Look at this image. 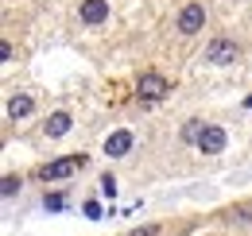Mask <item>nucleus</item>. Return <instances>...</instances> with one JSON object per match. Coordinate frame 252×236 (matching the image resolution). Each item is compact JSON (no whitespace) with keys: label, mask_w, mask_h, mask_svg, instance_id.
<instances>
[{"label":"nucleus","mask_w":252,"mask_h":236,"mask_svg":"<svg viewBox=\"0 0 252 236\" xmlns=\"http://www.w3.org/2000/svg\"><path fill=\"white\" fill-rule=\"evenodd\" d=\"M132 144H136V140H132V132H113V136L105 140V155H109V159H121V155L132 151Z\"/></svg>","instance_id":"nucleus-6"},{"label":"nucleus","mask_w":252,"mask_h":236,"mask_svg":"<svg viewBox=\"0 0 252 236\" xmlns=\"http://www.w3.org/2000/svg\"><path fill=\"white\" fill-rule=\"evenodd\" d=\"M132 236H156V225H148V229H136Z\"/></svg>","instance_id":"nucleus-14"},{"label":"nucleus","mask_w":252,"mask_h":236,"mask_svg":"<svg viewBox=\"0 0 252 236\" xmlns=\"http://www.w3.org/2000/svg\"><path fill=\"white\" fill-rule=\"evenodd\" d=\"M171 93V82L163 78V74H144L140 82H136V97H140V105H156Z\"/></svg>","instance_id":"nucleus-2"},{"label":"nucleus","mask_w":252,"mask_h":236,"mask_svg":"<svg viewBox=\"0 0 252 236\" xmlns=\"http://www.w3.org/2000/svg\"><path fill=\"white\" fill-rule=\"evenodd\" d=\"M70 124H74V120H70V113H66V109H59V113H51V117H47L43 132L59 140V136H66V132H70Z\"/></svg>","instance_id":"nucleus-7"},{"label":"nucleus","mask_w":252,"mask_h":236,"mask_svg":"<svg viewBox=\"0 0 252 236\" xmlns=\"http://www.w3.org/2000/svg\"><path fill=\"white\" fill-rule=\"evenodd\" d=\"M32 109H35V101L28 97V93H16V97H8V117H12V120L32 117Z\"/></svg>","instance_id":"nucleus-9"},{"label":"nucleus","mask_w":252,"mask_h":236,"mask_svg":"<svg viewBox=\"0 0 252 236\" xmlns=\"http://www.w3.org/2000/svg\"><path fill=\"white\" fill-rule=\"evenodd\" d=\"M225 144H229V132H225V128H218V124H210V128L202 132V140H198V148L206 151V155H221V151H225Z\"/></svg>","instance_id":"nucleus-5"},{"label":"nucleus","mask_w":252,"mask_h":236,"mask_svg":"<svg viewBox=\"0 0 252 236\" xmlns=\"http://www.w3.org/2000/svg\"><path fill=\"white\" fill-rule=\"evenodd\" d=\"M206 62H210V66H229V62H237V43H233V39H214V43L206 47Z\"/></svg>","instance_id":"nucleus-3"},{"label":"nucleus","mask_w":252,"mask_h":236,"mask_svg":"<svg viewBox=\"0 0 252 236\" xmlns=\"http://www.w3.org/2000/svg\"><path fill=\"white\" fill-rule=\"evenodd\" d=\"M43 209H47V213H63L66 198H63V194H47V198H43Z\"/></svg>","instance_id":"nucleus-10"},{"label":"nucleus","mask_w":252,"mask_h":236,"mask_svg":"<svg viewBox=\"0 0 252 236\" xmlns=\"http://www.w3.org/2000/svg\"><path fill=\"white\" fill-rule=\"evenodd\" d=\"M101 190H105V194H117V182H113V175L101 178Z\"/></svg>","instance_id":"nucleus-12"},{"label":"nucleus","mask_w":252,"mask_h":236,"mask_svg":"<svg viewBox=\"0 0 252 236\" xmlns=\"http://www.w3.org/2000/svg\"><path fill=\"white\" fill-rule=\"evenodd\" d=\"M202 24H206V8L202 4H187L179 12V35H198Z\"/></svg>","instance_id":"nucleus-4"},{"label":"nucleus","mask_w":252,"mask_h":236,"mask_svg":"<svg viewBox=\"0 0 252 236\" xmlns=\"http://www.w3.org/2000/svg\"><path fill=\"white\" fill-rule=\"evenodd\" d=\"M86 217H101V206H97V202H86Z\"/></svg>","instance_id":"nucleus-13"},{"label":"nucleus","mask_w":252,"mask_h":236,"mask_svg":"<svg viewBox=\"0 0 252 236\" xmlns=\"http://www.w3.org/2000/svg\"><path fill=\"white\" fill-rule=\"evenodd\" d=\"M86 163H90L86 155H63V159H55V163H47V167L39 171V178H43V182H63V178L78 175V171H82Z\"/></svg>","instance_id":"nucleus-1"},{"label":"nucleus","mask_w":252,"mask_h":236,"mask_svg":"<svg viewBox=\"0 0 252 236\" xmlns=\"http://www.w3.org/2000/svg\"><path fill=\"white\" fill-rule=\"evenodd\" d=\"M0 194H4V198H16V194H20V178H16V175H4V182H0Z\"/></svg>","instance_id":"nucleus-11"},{"label":"nucleus","mask_w":252,"mask_h":236,"mask_svg":"<svg viewBox=\"0 0 252 236\" xmlns=\"http://www.w3.org/2000/svg\"><path fill=\"white\" fill-rule=\"evenodd\" d=\"M109 16V0H82V20L86 24H105Z\"/></svg>","instance_id":"nucleus-8"}]
</instances>
